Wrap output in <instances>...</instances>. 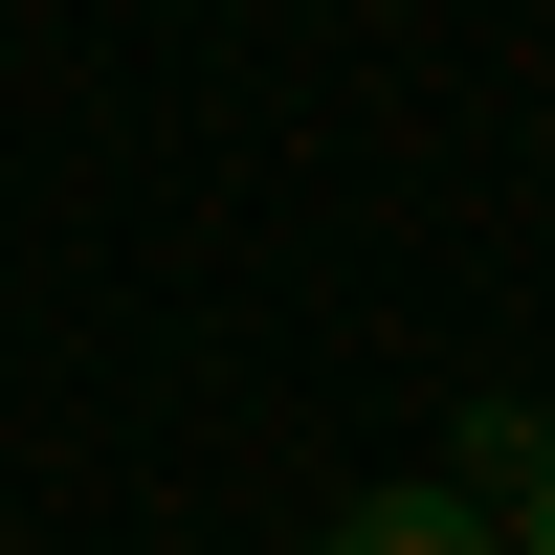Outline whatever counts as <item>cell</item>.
Listing matches in <instances>:
<instances>
[{
    "label": "cell",
    "instance_id": "cell-1",
    "mask_svg": "<svg viewBox=\"0 0 555 555\" xmlns=\"http://www.w3.org/2000/svg\"><path fill=\"white\" fill-rule=\"evenodd\" d=\"M311 555H489V489H356Z\"/></svg>",
    "mask_w": 555,
    "mask_h": 555
},
{
    "label": "cell",
    "instance_id": "cell-2",
    "mask_svg": "<svg viewBox=\"0 0 555 555\" xmlns=\"http://www.w3.org/2000/svg\"><path fill=\"white\" fill-rule=\"evenodd\" d=\"M467 489H512V512L555 489V423H533V400H467Z\"/></svg>",
    "mask_w": 555,
    "mask_h": 555
},
{
    "label": "cell",
    "instance_id": "cell-3",
    "mask_svg": "<svg viewBox=\"0 0 555 555\" xmlns=\"http://www.w3.org/2000/svg\"><path fill=\"white\" fill-rule=\"evenodd\" d=\"M512 555H555V489H533V512H512Z\"/></svg>",
    "mask_w": 555,
    "mask_h": 555
}]
</instances>
